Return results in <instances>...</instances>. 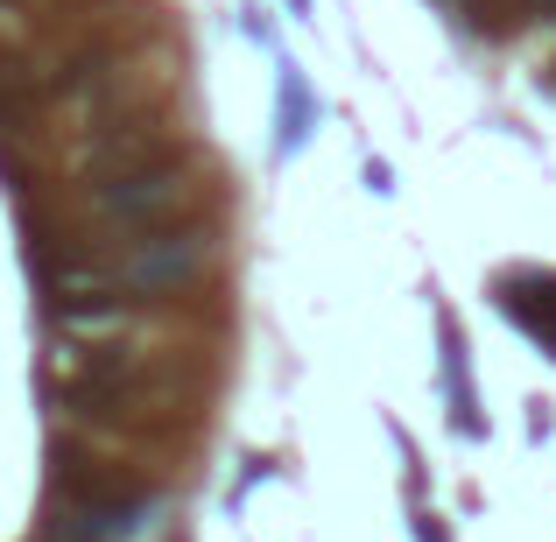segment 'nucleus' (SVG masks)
<instances>
[{"label":"nucleus","mask_w":556,"mask_h":542,"mask_svg":"<svg viewBox=\"0 0 556 542\" xmlns=\"http://www.w3.org/2000/svg\"><path fill=\"white\" fill-rule=\"evenodd\" d=\"M99 198H106V218H121V226H163L184 204H198V184H190L177 163H163V169H141V177H127V184H106Z\"/></svg>","instance_id":"f257e3e1"},{"label":"nucleus","mask_w":556,"mask_h":542,"mask_svg":"<svg viewBox=\"0 0 556 542\" xmlns=\"http://www.w3.org/2000/svg\"><path fill=\"white\" fill-rule=\"evenodd\" d=\"M78 163H85V177L106 190V184L141 177V169H163V163H169V141L155 135V127H106L99 141H85Z\"/></svg>","instance_id":"f03ea898"},{"label":"nucleus","mask_w":556,"mask_h":542,"mask_svg":"<svg viewBox=\"0 0 556 542\" xmlns=\"http://www.w3.org/2000/svg\"><path fill=\"white\" fill-rule=\"evenodd\" d=\"M204 268V240L184 232V240H135V254L121 261V289H177Z\"/></svg>","instance_id":"7ed1b4c3"},{"label":"nucleus","mask_w":556,"mask_h":542,"mask_svg":"<svg viewBox=\"0 0 556 542\" xmlns=\"http://www.w3.org/2000/svg\"><path fill=\"white\" fill-rule=\"evenodd\" d=\"M135 535V507H71L56 542H127Z\"/></svg>","instance_id":"20e7f679"}]
</instances>
